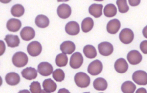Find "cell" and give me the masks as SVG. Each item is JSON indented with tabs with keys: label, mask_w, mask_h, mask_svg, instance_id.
Here are the masks:
<instances>
[{
	"label": "cell",
	"mask_w": 147,
	"mask_h": 93,
	"mask_svg": "<svg viewBox=\"0 0 147 93\" xmlns=\"http://www.w3.org/2000/svg\"><path fill=\"white\" fill-rule=\"evenodd\" d=\"M12 62L15 66L20 68L25 66L28 61V58L25 53L22 52H18L13 56Z\"/></svg>",
	"instance_id": "1"
},
{
	"label": "cell",
	"mask_w": 147,
	"mask_h": 93,
	"mask_svg": "<svg viewBox=\"0 0 147 93\" xmlns=\"http://www.w3.org/2000/svg\"><path fill=\"white\" fill-rule=\"evenodd\" d=\"M74 81L78 87L84 88L89 85L90 80V77L86 74L82 72H80L75 74Z\"/></svg>",
	"instance_id": "2"
},
{
	"label": "cell",
	"mask_w": 147,
	"mask_h": 93,
	"mask_svg": "<svg viewBox=\"0 0 147 93\" xmlns=\"http://www.w3.org/2000/svg\"><path fill=\"white\" fill-rule=\"evenodd\" d=\"M132 78L138 85H145L147 84V73L144 71L138 70L135 72L133 74Z\"/></svg>",
	"instance_id": "3"
},
{
	"label": "cell",
	"mask_w": 147,
	"mask_h": 93,
	"mask_svg": "<svg viewBox=\"0 0 147 93\" xmlns=\"http://www.w3.org/2000/svg\"><path fill=\"white\" fill-rule=\"evenodd\" d=\"M134 34L130 29L125 28L123 29L119 34V38L123 43L127 44L130 43L134 38Z\"/></svg>",
	"instance_id": "4"
},
{
	"label": "cell",
	"mask_w": 147,
	"mask_h": 93,
	"mask_svg": "<svg viewBox=\"0 0 147 93\" xmlns=\"http://www.w3.org/2000/svg\"><path fill=\"white\" fill-rule=\"evenodd\" d=\"M102 64L99 60L96 59L91 62L89 65L87 70L90 74L95 76L99 74L102 71Z\"/></svg>",
	"instance_id": "5"
},
{
	"label": "cell",
	"mask_w": 147,
	"mask_h": 93,
	"mask_svg": "<svg viewBox=\"0 0 147 93\" xmlns=\"http://www.w3.org/2000/svg\"><path fill=\"white\" fill-rule=\"evenodd\" d=\"M42 47L41 44L38 41H35L30 43L27 47V51L29 54L32 56H38L41 52Z\"/></svg>",
	"instance_id": "6"
},
{
	"label": "cell",
	"mask_w": 147,
	"mask_h": 93,
	"mask_svg": "<svg viewBox=\"0 0 147 93\" xmlns=\"http://www.w3.org/2000/svg\"><path fill=\"white\" fill-rule=\"evenodd\" d=\"M83 62V58L82 54L79 52H76L71 56L69 64L73 68L77 69L82 66Z\"/></svg>",
	"instance_id": "7"
},
{
	"label": "cell",
	"mask_w": 147,
	"mask_h": 93,
	"mask_svg": "<svg viewBox=\"0 0 147 93\" xmlns=\"http://www.w3.org/2000/svg\"><path fill=\"white\" fill-rule=\"evenodd\" d=\"M98 48L100 53L105 56L111 55L113 51V47L112 44L106 41L99 44L98 45Z\"/></svg>",
	"instance_id": "8"
},
{
	"label": "cell",
	"mask_w": 147,
	"mask_h": 93,
	"mask_svg": "<svg viewBox=\"0 0 147 93\" xmlns=\"http://www.w3.org/2000/svg\"><path fill=\"white\" fill-rule=\"evenodd\" d=\"M57 13L58 16L63 19L69 17L71 15V9L68 4L63 3L59 5L57 9Z\"/></svg>",
	"instance_id": "9"
},
{
	"label": "cell",
	"mask_w": 147,
	"mask_h": 93,
	"mask_svg": "<svg viewBox=\"0 0 147 93\" xmlns=\"http://www.w3.org/2000/svg\"><path fill=\"white\" fill-rule=\"evenodd\" d=\"M142 57L138 50H133L129 51L127 55V59L129 62L132 65H136L142 61Z\"/></svg>",
	"instance_id": "10"
},
{
	"label": "cell",
	"mask_w": 147,
	"mask_h": 93,
	"mask_svg": "<svg viewBox=\"0 0 147 93\" xmlns=\"http://www.w3.org/2000/svg\"><path fill=\"white\" fill-rule=\"evenodd\" d=\"M38 71L42 76H47L50 75L53 71L52 65L47 62L40 63L38 66Z\"/></svg>",
	"instance_id": "11"
},
{
	"label": "cell",
	"mask_w": 147,
	"mask_h": 93,
	"mask_svg": "<svg viewBox=\"0 0 147 93\" xmlns=\"http://www.w3.org/2000/svg\"><path fill=\"white\" fill-rule=\"evenodd\" d=\"M66 32L68 34L71 35H77L80 31L79 24L76 21H73L68 22L65 27Z\"/></svg>",
	"instance_id": "12"
},
{
	"label": "cell",
	"mask_w": 147,
	"mask_h": 93,
	"mask_svg": "<svg viewBox=\"0 0 147 93\" xmlns=\"http://www.w3.org/2000/svg\"><path fill=\"white\" fill-rule=\"evenodd\" d=\"M20 35L22 39L26 41H29L34 37L35 32L32 27H25L21 31Z\"/></svg>",
	"instance_id": "13"
},
{
	"label": "cell",
	"mask_w": 147,
	"mask_h": 93,
	"mask_svg": "<svg viewBox=\"0 0 147 93\" xmlns=\"http://www.w3.org/2000/svg\"><path fill=\"white\" fill-rule=\"evenodd\" d=\"M114 68L117 72L123 73L125 72L127 70L128 65L124 59L120 58L117 59L115 62Z\"/></svg>",
	"instance_id": "14"
},
{
	"label": "cell",
	"mask_w": 147,
	"mask_h": 93,
	"mask_svg": "<svg viewBox=\"0 0 147 93\" xmlns=\"http://www.w3.org/2000/svg\"><path fill=\"white\" fill-rule=\"evenodd\" d=\"M121 27V23L119 20L115 19L110 21L107 26V30L109 33L115 34L117 32Z\"/></svg>",
	"instance_id": "15"
},
{
	"label": "cell",
	"mask_w": 147,
	"mask_h": 93,
	"mask_svg": "<svg viewBox=\"0 0 147 93\" xmlns=\"http://www.w3.org/2000/svg\"><path fill=\"white\" fill-rule=\"evenodd\" d=\"M60 49L65 54H71L75 51L76 46L72 42L68 41L63 42L60 46Z\"/></svg>",
	"instance_id": "16"
},
{
	"label": "cell",
	"mask_w": 147,
	"mask_h": 93,
	"mask_svg": "<svg viewBox=\"0 0 147 93\" xmlns=\"http://www.w3.org/2000/svg\"><path fill=\"white\" fill-rule=\"evenodd\" d=\"M22 26L21 21L18 19L11 18L7 21L6 27L9 31L12 32L18 31Z\"/></svg>",
	"instance_id": "17"
},
{
	"label": "cell",
	"mask_w": 147,
	"mask_h": 93,
	"mask_svg": "<svg viewBox=\"0 0 147 93\" xmlns=\"http://www.w3.org/2000/svg\"><path fill=\"white\" fill-rule=\"evenodd\" d=\"M103 7L101 4H92L89 8V12L95 18L99 17L102 15Z\"/></svg>",
	"instance_id": "18"
},
{
	"label": "cell",
	"mask_w": 147,
	"mask_h": 93,
	"mask_svg": "<svg viewBox=\"0 0 147 93\" xmlns=\"http://www.w3.org/2000/svg\"><path fill=\"white\" fill-rule=\"evenodd\" d=\"M22 76L28 80L35 79L37 76V72L34 68L31 67H27L21 72Z\"/></svg>",
	"instance_id": "19"
},
{
	"label": "cell",
	"mask_w": 147,
	"mask_h": 93,
	"mask_svg": "<svg viewBox=\"0 0 147 93\" xmlns=\"http://www.w3.org/2000/svg\"><path fill=\"white\" fill-rule=\"evenodd\" d=\"M5 80L6 83L9 85L14 86L19 83L20 77L17 73L11 72L8 73L6 75Z\"/></svg>",
	"instance_id": "20"
},
{
	"label": "cell",
	"mask_w": 147,
	"mask_h": 93,
	"mask_svg": "<svg viewBox=\"0 0 147 93\" xmlns=\"http://www.w3.org/2000/svg\"><path fill=\"white\" fill-rule=\"evenodd\" d=\"M4 40L9 47L13 48L18 46L20 43V40L18 35H7Z\"/></svg>",
	"instance_id": "21"
},
{
	"label": "cell",
	"mask_w": 147,
	"mask_h": 93,
	"mask_svg": "<svg viewBox=\"0 0 147 93\" xmlns=\"http://www.w3.org/2000/svg\"><path fill=\"white\" fill-rule=\"evenodd\" d=\"M93 85L94 88L98 91H104L107 87V83L104 78L99 77L96 78L94 81Z\"/></svg>",
	"instance_id": "22"
},
{
	"label": "cell",
	"mask_w": 147,
	"mask_h": 93,
	"mask_svg": "<svg viewBox=\"0 0 147 93\" xmlns=\"http://www.w3.org/2000/svg\"><path fill=\"white\" fill-rule=\"evenodd\" d=\"M35 23L38 27L44 28L47 27L49 23V18L43 15H38L35 19Z\"/></svg>",
	"instance_id": "23"
},
{
	"label": "cell",
	"mask_w": 147,
	"mask_h": 93,
	"mask_svg": "<svg viewBox=\"0 0 147 93\" xmlns=\"http://www.w3.org/2000/svg\"><path fill=\"white\" fill-rule=\"evenodd\" d=\"M42 86L45 90L48 92H53L56 90L57 84L51 79H45L42 83Z\"/></svg>",
	"instance_id": "24"
},
{
	"label": "cell",
	"mask_w": 147,
	"mask_h": 93,
	"mask_svg": "<svg viewBox=\"0 0 147 93\" xmlns=\"http://www.w3.org/2000/svg\"><path fill=\"white\" fill-rule=\"evenodd\" d=\"M136 89L135 85L130 81L125 82L121 86V90L123 93H134Z\"/></svg>",
	"instance_id": "25"
},
{
	"label": "cell",
	"mask_w": 147,
	"mask_h": 93,
	"mask_svg": "<svg viewBox=\"0 0 147 93\" xmlns=\"http://www.w3.org/2000/svg\"><path fill=\"white\" fill-rule=\"evenodd\" d=\"M94 21L90 17H87L85 18L81 23V28L82 31L87 33L90 31L94 26Z\"/></svg>",
	"instance_id": "26"
},
{
	"label": "cell",
	"mask_w": 147,
	"mask_h": 93,
	"mask_svg": "<svg viewBox=\"0 0 147 93\" xmlns=\"http://www.w3.org/2000/svg\"><path fill=\"white\" fill-rule=\"evenodd\" d=\"M83 51L86 57L89 58H94L96 57L97 54L96 50L95 48L91 45H87L84 46Z\"/></svg>",
	"instance_id": "27"
},
{
	"label": "cell",
	"mask_w": 147,
	"mask_h": 93,
	"mask_svg": "<svg viewBox=\"0 0 147 93\" xmlns=\"http://www.w3.org/2000/svg\"><path fill=\"white\" fill-rule=\"evenodd\" d=\"M104 13L106 17H111L115 16L117 13V9L115 5L113 4H109L105 7Z\"/></svg>",
	"instance_id": "28"
},
{
	"label": "cell",
	"mask_w": 147,
	"mask_h": 93,
	"mask_svg": "<svg viewBox=\"0 0 147 93\" xmlns=\"http://www.w3.org/2000/svg\"><path fill=\"white\" fill-rule=\"evenodd\" d=\"M24 9L23 6L20 4H16L13 6L11 9V14L13 16L20 17L24 13Z\"/></svg>",
	"instance_id": "29"
},
{
	"label": "cell",
	"mask_w": 147,
	"mask_h": 93,
	"mask_svg": "<svg viewBox=\"0 0 147 93\" xmlns=\"http://www.w3.org/2000/svg\"><path fill=\"white\" fill-rule=\"evenodd\" d=\"M68 59L65 54L61 53L58 54L56 57L55 63L60 67L65 66L67 64Z\"/></svg>",
	"instance_id": "30"
},
{
	"label": "cell",
	"mask_w": 147,
	"mask_h": 93,
	"mask_svg": "<svg viewBox=\"0 0 147 93\" xmlns=\"http://www.w3.org/2000/svg\"><path fill=\"white\" fill-rule=\"evenodd\" d=\"M119 12L121 13L127 12L129 10V7L127 5V1L124 0H118L116 1Z\"/></svg>",
	"instance_id": "31"
},
{
	"label": "cell",
	"mask_w": 147,
	"mask_h": 93,
	"mask_svg": "<svg viewBox=\"0 0 147 93\" xmlns=\"http://www.w3.org/2000/svg\"><path fill=\"white\" fill-rule=\"evenodd\" d=\"M53 77L56 81L61 82L64 79L65 73L61 69H57L53 72Z\"/></svg>",
	"instance_id": "32"
},
{
	"label": "cell",
	"mask_w": 147,
	"mask_h": 93,
	"mask_svg": "<svg viewBox=\"0 0 147 93\" xmlns=\"http://www.w3.org/2000/svg\"><path fill=\"white\" fill-rule=\"evenodd\" d=\"M32 93H40L41 89L40 83L38 81H33L30 86Z\"/></svg>",
	"instance_id": "33"
},
{
	"label": "cell",
	"mask_w": 147,
	"mask_h": 93,
	"mask_svg": "<svg viewBox=\"0 0 147 93\" xmlns=\"http://www.w3.org/2000/svg\"><path fill=\"white\" fill-rule=\"evenodd\" d=\"M141 50L144 54H147V40H144L141 42L140 45Z\"/></svg>",
	"instance_id": "34"
},
{
	"label": "cell",
	"mask_w": 147,
	"mask_h": 93,
	"mask_svg": "<svg viewBox=\"0 0 147 93\" xmlns=\"http://www.w3.org/2000/svg\"><path fill=\"white\" fill-rule=\"evenodd\" d=\"M129 5L132 6H136L138 5L140 2V0H128Z\"/></svg>",
	"instance_id": "35"
},
{
	"label": "cell",
	"mask_w": 147,
	"mask_h": 93,
	"mask_svg": "<svg viewBox=\"0 0 147 93\" xmlns=\"http://www.w3.org/2000/svg\"><path fill=\"white\" fill-rule=\"evenodd\" d=\"M136 93H147L146 89L144 88H140L138 89Z\"/></svg>",
	"instance_id": "36"
},
{
	"label": "cell",
	"mask_w": 147,
	"mask_h": 93,
	"mask_svg": "<svg viewBox=\"0 0 147 93\" xmlns=\"http://www.w3.org/2000/svg\"><path fill=\"white\" fill-rule=\"evenodd\" d=\"M57 93H70L68 90L65 88L60 89Z\"/></svg>",
	"instance_id": "37"
},
{
	"label": "cell",
	"mask_w": 147,
	"mask_h": 93,
	"mask_svg": "<svg viewBox=\"0 0 147 93\" xmlns=\"http://www.w3.org/2000/svg\"><path fill=\"white\" fill-rule=\"evenodd\" d=\"M142 33L144 37L147 38V25L143 28L142 31Z\"/></svg>",
	"instance_id": "38"
},
{
	"label": "cell",
	"mask_w": 147,
	"mask_h": 93,
	"mask_svg": "<svg viewBox=\"0 0 147 93\" xmlns=\"http://www.w3.org/2000/svg\"><path fill=\"white\" fill-rule=\"evenodd\" d=\"M18 93H30L29 91L27 90H24L20 91Z\"/></svg>",
	"instance_id": "39"
},
{
	"label": "cell",
	"mask_w": 147,
	"mask_h": 93,
	"mask_svg": "<svg viewBox=\"0 0 147 93\" xmlns=\"http://www.w3.org/2000/svg\"><path fill=\"white\" fill-rule=\"evenodd\" d=\"M40 93H51L49 92H47L44 90H41Z\"/></svg>",
	"instance_id": "40"
},
{
	"label": "cell",
	"mask_w": 147,
	"mask_h": 93,
	"mask_svg": "<svg viewBox=\"0 0 147 93\" xmlns=\"http://www.w3.org/2000/svg\"><path fill=\"white\" fill-rule=\"evenodd\" d=\"M83 93H90V92H85Z\"/></svg>",
	"instance_id": "41"
},
{
	"label": "cell",
	"mask_w": 147,
	"mask_h": 93,
	"mask_svg": "<svg viewBox=\"0 0 147 93\" xmlns=\"http://www.w3.org/2000/svg\"><path fill=\"white\" fill-rule=\"evenodd\" d=\"M104 93L101 92V93Z\"/></svg>",
	"instance_id": "42"
}]
</instances>
